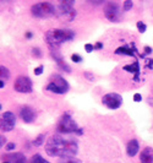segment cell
Listing matches in <instances>:
<instances>
[{"label": "cell", "instance_id": "cell-14", "mask_svg": "<svg viewBox=\"0 0 153 163\" xmlns=\"http://www.w3.org/2000/svg\"><path fill=\"white\" fill-rule=\"evenodd\" d=\"M140 161H141V163H153V148L152 147L143 148L141 156H140Z\"/></svg>", "mask_w": 153, "mask_h": 163}, {"label": "cell", "instance_id": "cell-18", "mask_svg": "<svg viewBox=\"0 0 153 163\" xmlns=\"http://www.w3.org/2000/svg\"><path fill=\"white\" fill-rule=\"evenodd\" d=\"M0 77H1V81H6L10 79V73L9 70L6 69L5 66H0Z\"/></svg>", "mask_w": 153, "mask_h": 163}, {"label": "cell", "instance_id": "cell-4", "mask_svg": "<svg viewBox=\"0 0 153 163\" xmlns=\"http://www.w3.org/2000/svg\"><path fill=\"white\" fill-rule=\"evenodd\" d=\"M31 12L32 15L37 19H47V17H52L54 15H56L58 11L55 10V6L50 3H38L34 4L31 7Z\"/></svg>", "mask_w": 153, "mask_h": 163}, {"label": "cell", "instance_id": "cell-7", "mask_svg": "<svg viewBox=\"0 0 153 163\" xmlns=\"http://www.w3.org/2000/svg\"><path fill=\"white\" fill-rule=\"evenodd\" d=\"M102 103H103L104 105H107L109 109H118V108H120V105L123 104V97L119 93L109 92V93L103 96Z\"/></svg>", "mask_w": 153, "mask_h": 163}, {"label": "cell", "instance_id": "cell-9", "mask_svg": "<svg viewBox=\"0 0 153 163\" xmlns=\"http://www.w3.org/2000/svg\"><path fill=\"white\" fill-rule=\"evenodd\" d=\"M14 88L20 93H30L32 92V81L27 76H19L14 84Z\"/></svg>", "mask_w": 153, "mask_h": 163}, {"label": "cell", "instance_id": "cell-8", "mask_svg": "<svg viewBox=\"0 0 153 163\" xmlns=\"http://www.w3.org/2000/svg\"><path fill=\"white\" fill-rule=\"evenodd\" d=\"M104 15L111 22H118L120 19V6L117 3H107L104 6Z\"/></svg>", "mask_w": 153, "mask_h": 163}, {"label": "cell", "instance_id": "cell-26", "mask_svg": "<svg viewBox=\"0 0 153 163\" xmlns=\"http://www.w3.org/2000/svg\"><path fill=\"white\" fill-rule=\"evenodd\" d=\"M15 147H16V145H15L14 142H9V144L6 145V147H5V148H6L7 151H14V150H15Z\"/></svg>", "mask_w": 153, "mask_h": 163}, {"label": "cell", "instance_id": "cell-11", "mask_svg": "<svg viewBox=\"0 0 153 163\" xmlns=\"http://www.w3.org/2000/svg\"><path fill=\"white\" fill-rule=\"evenodd\" d=\"M20 117L21 119L25 121V123H32V121L36 119V113L28 105H23L20 109Z\"/></svg>", "mask_w": 153, "mask_h": 163}, {"label": "cell", "instance_id": "cell-34", "mask_svg": "<svg viewBox=\"0 0 153 163\" xmlns=\"http://www.w3.org/2000/svg\"><path fill=\"white\" fill-rule=\"evenodd\" d=\"M32 36H33V34H32L31 32H27V33H26V37H27L28 39H31V38H32Z\"/></svg>", "mask_w": 153, "mask_h": 163}, {"label": "cell", "instance_id": "cell-35", "mask_svg": "<svg viewBox=\"0 0 153 163\" xmlns=\"http://www.w3.org/2000/svg\"><path fill=\"white\" fill-rule=\"evenodd\" d=\"M4 86H5V81H1V82H0V87L4 88Z\"/></svg>", "mask_w": 153, "mask_h": 163}, {"label": "cell", "instance_id": "cell-21", "mask_svg": "<svg viewBox=\"0 0 153 163\" xmlns=\"http://www.w3.org/2000/svg\"><path fill=\"white\" fill-rule=\"evenodd\" d=\"M59 163H81V161L76 157H65V158H60Z\"/></svg>", "mask_w": 153, "mask_h": 163}, {"label": "cell", "instance_id": "cell-23", "mask_svg": "<svg viewBox=\"0 0 153 163\" xmlns=\"http://www.w3.org/2000/svg\"><path fill=\"white\" fill-rule=\"evenodd\" d=\"M136 26H137V28H138V31L141 32V33H145L146 32V30H147V26L142 22V21H138L137 23H136Z\"/></svg>", "mask_w": 153, "mask_h": 163}, {"label": "cell", "instance_id": "cell-32", "mask_svg": "<svg viewBox=\"0 0 153 163\" xmlns=\"http://www.w3.org/2000/svg\"><path fill=\"white\" fill-rule=\"evenodd\" d=\"M145 53H146V54L152 53V48H151V47H145Z\"/></svg>", "mask_w": 153, "mask_h": 163}, {"label": "cell", "instance_id": "cell-12", "mask_svg": "<svg viewBox=\"0 0 153 163\" xmlns=\"http://www.w3.org/2000/svg\"><path fill=\"white\" fill-rule=\"evenodd\" d=\"M50 53H52V57L54 58V60L58 63V65L61 67L62 70H65L66 73H70V71H71V70H70V66L61 59V57H60V54H59L58 49H50Z\"/></svg>", "mask_w": 153, "mask_h": 163}, {"label": "cell", "instance_id": "cell-19", "mask_svg": "<svg viewBox=\"0 0 153 163\" xmlns=\"http://www.w3.org/2000/svg\"><path fill=\"white\" fill-rule=\"evenodd\" d=\"M28 163H49V162L45 161L41 155H34V156H32V158L30 159Z\"/></svg>", "mask_w": 153, "mask_h": 163}, {"label": "cell", "instance_id": "cell-6", "mask_svg": "<svg viewBox=\"0 0 153 163\" xmlns=\"http://www.w3.org/2000/svg\"><path fill=\"white\" fill-rule=\"evenodd\" d=\"M75 1L70 0V1H61L59 4V10H58V16L62 21H72L75 19L76 11L74 9Z\"/></svg>", "mask_w": 153, "mask_h": 163}, {"label": "cell", "instance_id": "cell-29", "mask_svg": "<svg viewBox=\"0 0 153 163\" xmlns=\"http://www.w3.org/2000/svg\"><path fill=\"white\" fill-rule=\"evenodd\" d=\"M134 101H135V102H141V101H142V96H141L140 93H135V94H134Z\"/></svg>", "mask_w": 153, "mask_h": 163}, {"label": "cell", "instance_id": "cell-33", "mask_svg": "<svg viewBox=\"0 0 153 163\" xmlns=\"http://www.w3.org/2000/svg\"><path fill=\"white\" fill-rule=\"evenodd\" d=\"M0 139H1V147H4V144L6 142V139H5V136H0Z\"/></svg>", "mask_w": 153, "mask_h": 163}, {"label": "cell", "instance_id": "cell-20", "mask_svg": "<svg viewBox=\"0 0 153 163\" xmlns=\"http://www.w3.org/2000/svg\"><path fill=\"white\" fill-rule=\"evenodd\" d=\"M44 139H45V134H41L33 140V145L34 146H42L44 144Z\"/></svg>", "mask_w": 153, "mask_h": 163}, {"label": "cell", "instance_id": "cell-24", "mask_svg": "<svg viewBox=\"0 0 153 163\" xmlns=\"http://www.w3.org/2000/svg\"><path fill=\"white\" fill-rule=\"evenodd\" d=\"M43 70H44V66H43V65H39L38 67H36V69H34V75H36V76H39V75H42Z\"/></svg>", "mask_w": 153, "mask_h": 163}, {"label": "cell", "instance_id": "cell-3", "mask_svg": "<svg viewBox=\"0 0 153 163\" xmlns=\"http://www.w3.org/2000/svg\"><path fill=\"white\" fill-rule=\"evenodd\" d=\"M56 130L59 134H77L81 135L83 131L77 126V124L75 123V120L71 118L69 113H64L58 123Z\"/></svg>", "mask_w": 153, "mask_h": 163}, {"label": "cell", "instance_id": "cell-1", "mask_svg": "<svg viewBox=\"0 0 153 163\" xmlns=\"http://www.w3.org/2000/svg\"><path fill=\"white\" fill-rule=\"evenodd\" d=\"M45 152L50 157H75L79 151L77 142L72 139H65L60 135H54L49 138L45 144Z\"/></svg>", "mask_w": 153, "mask_h": 163}, {"label": "cell", "instance_id": "cell-31", "mask_svg": "<svg viewBox=\"0 0 153 163\" xmlns=\"http://www.w3.org/2000/svg\"><path fill=\"white\" fill-rule=\"evenodd\" d=\"M103 48V43H100V42H97L96 46H94V49H102Z\"/></svg>", "mask_w": 153, "mask_h": 163}, {"label": "cell", "instance_id": "cell-16", "mask_svg": "<svg viewBox=\"0 0 153 163\" xmlns=\"http://www.w3.org/2000/svg\"><path fill=\"white\" fill-rule=\"evenodd\" d=\"M137 53V49L135 48V46L129 47V46H124V47H119L115 50V54H123V55H130V57H135Z\"/></svg>", "mask_w": 153, "mask_h": 163}, {"label": "cell", "instance_id": "cell-25", "mask_svg": "<svg viewBox=\"0 0 153 163\" xmlns=\"http://www.w3.org/2000/svg\"><path fill=\"white\" fill-rule=\"evenodd\" d=\"M71 60H72L74 63H81V61H82V58L79 55V54H72V55H71Z\"/></svg>", "mask_w": 153, "mask_h": 163}, {"label": "cell", "instance_id": "cell-5", "mask_svg": "<svg viewBox=\"0 0 153 163\" xmlns=\"http://www.w3.org/2000/svg\"><path fill=\"white\" fill-rule=\"evenodd\" d=\"M47 91L49 92H53V93H58V94H64L66 93L70 88L68 81L65 79H62L60 75H53L50 77L49 84L47 85Z\"/></svg>", "mask_w": 153, "mask_h": 163}, {"label": "cell", "instance_id": "cell-28", "mask_svg": "<svg viewBox=\"0 0 153 163\" xmlns=\"http://www.w3.org/2000/svg\"><path fill=\"white\" fill-rule=\"evenodd\" d=\"M32 53H33V55H36L37 58H41V55H42V53H41V50H39V49H38V48H33Z\"/></svg>", "mask_w": 153, "mask_h": 163}, {"label": "cell", "instance_id": "cell-17", "mask_svg": "<svg viewBox=\"0 0 153 163\" xmlns=\"http://www.w3.org/2000/svg\"><path fill=\"white\" fill-rule=\"evenodd\" d=\"M124 70L125 71H129V73H132V74H135V75H137V74H140V65H138V61L136 60L134 64H131V65H125L124 66Z\"/></svg>", "mask_w": 153, "mask_h": 163}, {"label": "cell", "instance_id": "cell-22", "mask_svg": "<svg viewBox=\"0 0 153 163\" xmlns=\"http://www.w3.org/2000/svg\"><path fill=\"white\" fill-rule=\"evenodd\" d=\"M132 6H134V4H132L131 0H126V1H124V4H123L124 11H129V10H131Z\"/></svg>", "mask_w": 153, "mask_h": 163}, {"label": "cell", "instance_id": "cell-2", "mask_svg": "<svg viewBox=\"0 0 153 163\" xmlns=\"http://www.w3.org/2000/svg\"><path fill=\"white\" fill-rule=\"evenodd\" d=\"M75 37V32L71 30H50L45 32V40L50 49H58L62 43L69 42Z\"/></svg>", "mask_w": 153, "mask_h": 163}, {"label": "cell", "instance_id": "cell-27", "mask_svg": "<svg viewBox=\"0 0 153 163\" xmlns=\"http://www.w3.org/2000/svg\"><path fill=\"white\" fill-rule=\"evenodd\" d=\"M85 49H86L87 53H91V52L94 49V46H93V44H90V43H87V44L85 46Z\"/></svg>", "mask_w": 153, "mask_h": 163}, {"label": "cell", "instance_id": "cell-13", "mask_svg": "<svg viewBox=\"0 0 153 163\" xmlns=\"http://www.w3.org/2000/svg\"><path fill=\"white\" fill-rule=\"evenodd\" d=\"M138 150H140L138 141H137L136 139L130 140V141H129V144H127V146H126V153H127V156H129V157H134V156H136V155H137V152H138Z\"/></svg>", "mask_w": 153, "mask_h": 163}, {"label": "cell", "instance_id": "cell-30", "mask_svg": "<svg viewBox=\"0 0 153 163\" xmlns=\"http://www.w3.org/2000/svg\"><path fill=\"white\" fill-rule=\"evenodd\" d=\"M85 77H87V80H90V81H93V80H94V76H93L91 73H85Z\"/></svg>", "mask_w": 153, "mask_h": 163}, {"label": "cell", "instance_id": "cell-15", "mask_svg": "<svg viewBox=\"0 0 153 163\" xmlns=\"http://www.w3.org/2000/svg\"><path fill=\"white\" fill-rule=\"evenodd\" d=\"M6 162H10V163H26L27 159L22 153H12V155H6L4 156Z\"/></svg>", "mask_w": 153, "mask_h": 163}, {"label": "cell", "instance_id": "cell-36", "mask_svg": "<svg viewBox=\"0 0 153 163\" xmlns=\"http://www.w3.org/2000/svg\"><path fill=\"white\" fill-rule=\"evenodd\" d=\"M3 163H10V162H6V161H5V162H3Z\"/></svg>", "mask_w": 153, "mask_h": 163}, {"label": "cell", "instance_id": "cell-10", "mask_svg": "<svg viewBox=\"0 0 153 163\" xmlns=\"http://www.w3.org/2000/svg\"><path fill=\"white\" fill-rule=\"evenodd\" d=\"M16 124V117L12 112H5L1 115V121H0V125H1V130L3 131H11L14 129Z\"/></svg>", "mask_w": 153, "mask_h": 163}]
</instances>
